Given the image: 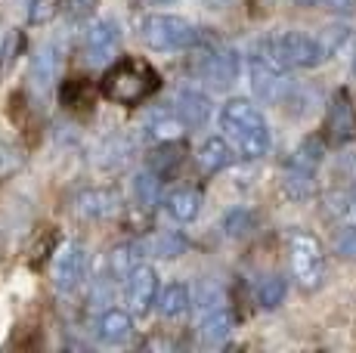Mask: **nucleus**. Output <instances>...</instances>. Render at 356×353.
<instances>
[{
    "label": "nucleus",
    "mask_w": 356,
    "mask_h": 353,
    "mask_svg": "<svg viewBox=\"0 0 356 353\" xmlns=\"http://www.w3.org/2000/svg\"><path fill=\"white\" fill-rule=\"evenodd\" d=\"M161 87V78L146 59L124 56L102 74V97L118 106H140Z\"/></svg>",
    "instance_id": "1"
},
{
    "label": "nucleus",
    "mask_w": 356,
    "mask_h": 353,
    "mask_svg": "<svg viewBox=\"0 0 356 353\" xmlns=\"http://www.w3.org/2000/svg\"><path fill=\"white\" fill-rule=\"evenodd\" d=\"M220 124L238 142L245 158H264L270 152V127L251 99H229L220 112Z\"/></svg>",
    "instance_id": "2"
},
{
    "label": "nucleus",
    "mask_w": 356,
    "mask_h": 353,
    "mask_svg": "<svg viewBox=\"0 0 356 353\" xmlns=\"http://www.w3.org/2000/svg\"><path fill=\"white\" fill-rule=\"evenodd\" d=\"M257 50L276 65H282V69H316L325 59L319 38H310L304 31H285L279 38L264 40Z\"/></svg>",
    "instance_id": "3"
},
{
    "label": "nucleus",
    "mask_w": 356,
    "mask_h": 353,
    "mask_svg": "<svg viewBox=\"0 0 356 353\" xmlns=\"http://www.w3.org/2000/svg\"><path fill=\"white\" fill-rule=\"evenodd\" d=\"M289 251H291V270L294 279L304 291H313L323 285L325 276V248L323 242L316 239L313 233H291L289 239Z\"/></svg>",
    "instance_id": "4"
},
{
    "label": "nucleus",
    "mask_w": 356,
    "mask_h": 353,
    "mask_svg": "<svg viewBox=\"0 0 356 353\" xmlns=\"http://www.w3.org/2000/svg\"><path fill=\"white\" fill-rule=\"evenodd\" d=\"M198 31L186 22L183 16H170V13H155L146 16L143 22V40H146L152 50H183V47L195 44Z\"/></svg>",
    "instance_id": "5"
},
{
    "label": "nucleus",
    "mask_w": 356,
    "mask_h": 353,
    "mask_svg": "<svg viewBox=\"0 0 356 353\" xmlns=\"http://www.w3.org/2000/svg\"><path fill=\"white\" fill-rule=\"evenodd\" d=\"M251 87L264 103H282L289 93V81H285V69L276 65L273 59H266L264 53L251 56Z\"/></svg>",
    "instance_id": "6"
},
{
    "label": "nucleus",
    "mask_w": 356,
    "mask_h": 353,
    "mask_svg": "<svg viewBox=\"0 0 356 353\" xmlns=\"http://www.w3.org/2000/svg\"><path fill=\"white\" fill-rule=\"evenodd\" d=\"M325 137L332 146H344L356 137V106L350 103V93L338 90L325 112Z\"/></svg>",
    "instance_id": "7"
},
{
    "label": "nucleus",
    "mask_w": 356,
    "mask_h": 353,
    "mask_svg": "<svg viewBox=\"0 0 356 353\" xmlns=\"http://www.w3.org/2000/svg\"><path fill=\"white\" fill-rule=\"evenodd\" d=\"M195 72L202 74L208 84L214 87H229L238 74V56L229 47H208L198 53V65Z\"/></svg>",
    "instance_id": "8"
},
{
    "label": "nucleus",
    "mask_w": 356,
    "mask_h": 353,
    "mask_svg": "<svg viewBox=\"0 0 356 353\" xmlns=\"http://www.w3.org/2000/svg\"><path fill=\"white\" fill-rule=\"evenodd\" d=\"M127 304L134 313H149V307L155 304V295H159V273H155V267H146V263H140V267H134L127 273Z\"/></svg>",
    "instance_id": "9"
},
{
    "label": "nucleus",
    "mask_w": 356,
    "mask_h": 353,
    "mask_svg": "<svg viewBox=\"0 0 356 353\" xmlns=\"http://www.w3.org/2000/svg\"><path fill=\"white\" fill-rule=\"evenodd\" d=\"M118 47H121V28L112 22V19H99V22H93L90 31H87V38H84L87 59H90L93 65L112 59L115 53H118Z\"/></svg>",
    "instance_id": "10"
},
{
    "label": "nucleus",
    "mask_w": 356,
    "mask_h": 353,
    "mask_svg": "<svg viewBox=\"0 0 356 353\" xmlns=\"http://www.w3.org/2000/svg\"><path fill=\"white\" fill-rule=\"evenodd\" d=\"M74 211L84 220H106L121 211V195L115 189H84L74 199Z\"/></svg>",
    "instance_id": "11"
},
{
    "label": "nucleus",
    "mask_w": 356,
    "mask_h": 353,
    "mask_svg": "<svg viewBox=\"0 0 356 353\" xmlns=\"http://www.w3.org/2000/svg\"><path fill=\"white\" fill-rule=\"evenodd\" d=\"M84 270H87V251L81 245H65L59 251L56 263H53V279H56V288H74L81 279H84Z\"/></svg>",
    "instance_id": "12"
},
{
    "label": "nucleus",
    "mask_w": 356,
    "mask_h": 353,
    "mask_svg": "<svg viewBox=\"0 0 356 353\" xmlns=\"http://www.w3.org/2000/svg\"><path fill=\"white\" fill-rule=\"evenodd\" d=\"M174 112L186 124V131H193V127H202L211 118V99L198 90H180L174 99Z\"/></svg>",
    "instance_id": "13"
},
{
    "label": "nucleus",
    "mask_w": 356,
    "mask_h": 353,
    "mask_svg": "<svg viewBox=\"0 0 356 353\" xmlns=\"http://www.w3.org/2000/svg\"><path fill=\"white\" fill-rule=\"evenodd\" d=\"M195 161H198V167H202V174H220L223 167H229L232 161H236V155H232L229 142L223 137H211L202 142Z\"/></svg>",
    "instance_id": "14"
},
{
    "label": "nucleus",
    "mask_w": 356,
    "mask_h": 353,
    "mask_svg": "<svg viewBox=\"0 0 356 353\" xmlns=\"http://www.w3.org/2000/svg\"><path fill=\"white\" fill-rule=\"evenodd\" d=\"M97 335L102 344H124L134 335V319L124 310H106L97 322Z\"/></svg>",
    "instance_id": "15"
},
{
    "label": "nucleus",
    "mask_w": 356,
    "mask_h": 353,
    "mask_svg": "<svg viewBox=\"0 0 356 353\" xmlns=\"http://www.w3.org/2000/svg\"><path fill=\"white\" fill-rule=\"evenodd\" d=\"M155 304H159V313L164 319H177L189 310L193 297H189V288L183 282H170V285H164V288H159Z\"/></svg>",
    "instance_id": "16"
},
{
    "label": "nucleus",
    "mask_w": 356,
    "mask_h": 353,
    "mask_svg": "<svg viewBox=\"0 0 356 353\" xmlns=\"http://www.w3.org/2000/svg\"><path fill=\"white\" fill-rule=\"evenodd\" d=\"M186 158V146L180 140H164L152 155H149V171L159 174V176H168L180 167V161Z\"/></svg>",
    "instance_id": "17"
},
{
    "label": "nucleus",
    "mask_w": 356,
    "mask_h": 353,
    "mask_svg": "<svg viewBox=\"0 0 356 353\" xmlns=\"http://www.w3.org/2000/svg\"><path fill=\"white\" fill-rule=\"evenodd\" d=\"M232 329H236V316L229 310H214L198 325V338H202V344H223L232 335Z\"/></svg>",
    "instance_id": "18"
},
{
    "label": "nucleus",
    "mask_w": 356,
    "mask_h": 353,
    "mask_svg": "<svg viewBox=\"0 0 356 353\" xmlns=\"http://www.w3.org/2000/svg\"><path fill=\"white\" fill-rule=\"evenodd\" d=\"M143 263V245L140 242H124V245H115L108 254V273L115 279H127V273L134 267Z\"/></svg>",
    "instance_id": "19"
},
{
    "label": "nucleus",
    "mask_w": 356,
    "mask_h": 353,
    "mask_svg": "<svg viewBox=\"0 0 356 353\" xmlns=\"http://www.w3.org/2000/svg\"><path fill=\"white\" fill-rule=\"evenodd\" d=\"M168 211L180 223L195 220L198 211H202V195H198L195 189H177V192L168 195Z\"/></svg>",
    "instance_id": "20"
},
{
    "label": "nucleus",
    "mask_w": 356,
    "mask_h": 353,
    "mask_svg": "<svg viewBox=\"0 0 356 353\" xmlns=\"http://www.w3.org/2000/svg\"><path fill=\"white\" fill-rule=\"evenodd\" d=\"M319 165H323V142L313 140V137H307V140L291 152V158H289V167H291V171L313 174V176H316V167H319Z\"/></svg>",
    "instance_id": "21"
},
{
    "label": "nucleus",
    "mask_w": 356,
    "mask_h": 353,
    "mask_svg": "<svg viewBox=\"0 0 356 353\" xmlns=\"http://www.w3.org/2000/svg\"><path fill=\"white\" fill-rule=\"evenodd\" d=\"M183 131H186V124L177 118L174 108H170V112H155L152 118H149V133H152L159 142H164V140H180Z\"/></svg>",
    "instance_id": "22"
},
{
    "label": "nucleus",
    "mask_w": 356,
    "mask_h": 353,
    "mask_svg": "<svg viewBox=\"0 0 356 353\" xmlns=\"http://www.w3.org/2000/svg\"><path fill=\"white\" fill-rule=\"evenodd\" d=\"M134 192H136V202H140L143 208H155L161 199V176L152 174V171H143L134 180Z\"/></svg>",
    "instance_id": "23"
},
{
    "label": "nucleus",
    "mask_w": 356,
    "mask_h": 353,
    "mask_svg": "<svg viewBox=\"0 0 356 353\" xmlns=\"http://www.w3.org/2000/svg\"><path fill=\"white\" fill-rule=\"evenodd\" d=\"M63 106L68 108H87L93 106V93H90V84L84 78H68L63 84Z\"/></svg>",
    "instance_id": "24"
},
{
    "label": "nucleus",
    "mask_w": 356,
    "mask_h": 353,
    "mask_svg": "<svg viewBox=\"0 0 356 353\" xmlns=\"http://www.w3.org/2000/svg\"><path fill=\"white\" fill-rule=\"evenodd\" d=\"M282 189H285V195L294 199V202L310 199V195H313V174H300V171H291V167H285Z\"/></svg>",
    "instance_id": "25"
},
{
    "label": "nucleus",
    "mask_w": 356,
    "mask_h": 353,
    "mask_svg": "<svg viewBox=\"0 0 356 353\" xmlns=\"http://www.w3.org/2000/svg\"><path fill=\"white\" fill-rule=\"evenodd\" d=\"M59 69V56H56V47H44V50L34 56V81L40 87H47L53 78H56Z\"/></svg>",
    "instance_id": "26"
},
{
    "label": "nucleus",
    "mask_w": 356,
    "mask_h": 353,
    "mask_svg": "<svg viewBox=\"0 0 356 353\" xmlns=\"http://www.w3.org/2000/svg\"><path fill=\"white\" fill-rule=\"evenodd\" d=\"M285 291H289V285H285L282 276H270V279H264V285L257 288V304L264 310L279 307V304L285 301Z\"/></svg>",
    "instance_id": "27"
},
{
    "label": "nucleus",
    "mask_w": 356,
    "mask_h": 353,
    "mask_svg": "<svg viewBox=\"0 0 356 353\" xmlns=\"http://www.w3.org/2000/svg\"><path fill=\"white\" fill-rule=\"evenodd\" d=\"M63 10V0H31L29 3V22L31 25H47L59 16Z\"/></svg>",
    "instance_id": "28"
},
{
    "label": "nucleus",
    "mask_w": 356,
    "mask_h": 353,
    "mask_svg": "<svg viewBox=\"0 0 356 353\" xmlns=\"http://www.w3.org/2000/svg\"><path fill=\"white\" fill-rule=\"evenodd\" d=\"M347 38H350V31L344 25H328V28H323V35H319V47H323L325 56H334V50H341L347 44Z\"/></svg>",
    "instance_id": "29"
},
{
    "label": "nucleus",
    "mask_w": 356,
    "mask_h": 353,
    "mask_svg": "<svg viewBox=\"0 0 356 353\" xmlns=\"http://www.w3.org/2000/svg\"><path fill=\"white\" fill-rule=\"evenodd\" d=\"M186 251V239L180 233H161L155 236V254L159 257H180Z\"/></svg>",
    "instance_id": "30"
},
{
    "label": "nucleus",
    "mask_w": 356,
    "mask_h": 353,
    "mask_svg": "<svg viewBox=\"0 0 356 353\" xmlns=\"http://www.w3.org/2000/svg\"><path fill=\"white\" fill-rule=\"evenodd\" d=\"M251 229V214L245 211V208H238V211H229L227 217V233L236 239V236H245Z\"/></svg>",
    "instance_id": "31"
},
{
    "label": "nucleus",
    "mask_w": 356,
    "mask_h": 353,
    "mask_svg": "<svg viewBox=\"0 0 356 353\" xmlns=\"http://www.w3.org/2000/svg\"><path fill=\"white\" fill-rule=\"evenodd\" d=\"M19 47H22V35L13 31V35L3 40V47H0V74H3V69H10V63H13V56L19 53Z\"/></svg>",
    "instance_id": "32"
},
{
    "label": "nucleus",
    "mask_w": 356,
    "mask_h": 353,
    "mask_svg": "<svg viewBox=\"0 0 356 353\" xmlns=\"http://www.w3.org/2000/svg\"><path fill=\"white\" fill-rule=\"evenodd\" d=\"M338 251H341V257H347V261H356V227L347 229V233L338 239Z\"/></svg>",
    "instance_id": "33"
},
{
    "label": "nucleus",
    "mask_w": 356,
    "mask_h": 353,
    "mask_svg": "<svg viewBox=\"0 0 356 353\" xmlns=\"http://www.w3.org/2000/svg\"><path fill=\"white\" fill-rule=\"evenodd\" d=\"M323 6H328L334 16H350V13H356V0H323Z\"/></svg>",
    "instance_id": "34"
},
{
    "label": "nucleus",
    "mask_w": 356,
    "mask_h": 353,
    "mask_svg": "<svg viewBox=\"0 0 356 353\" xmlns=\"http://www.w3.org/2000/svg\"><path fill=\"white\" fill-rule=\"evenodd\" d=\"M99 0H68V6H72V16H87V13L97 6Z\"/></svg>",
    "instance_id": "35"
},
{
    "label": "nucleus",
    "mask_w": 356,
    "mask_h": 353,
    "mask_svg": "<svg viewBox=\"0 0 356 353\" xmlns=\"http://www.w3.org/2000/svg\"><path fill=\"white\" fill-rule=\"evenodd\" d=\"M323 0H298V6H319Z\"/></svg>",
    "instance_id": "36"
},
{
    "label": "nucleus",
    "mask_w": 356,
    "mask_h": 353,
    "mask_svg": "<svg viewBox=\"0 0 356 353\" xmlns=\"http://www.w3.org/2000/svg\"><path fill=\"white\" fill-rule=\"evenodd\" d=\"M149 3H170V0H149Z\"/></svg>",
    "instance_id": "37"
},
{
    "label": "nucleus",
    "mask_w": 356,
    "mask_h": 353,
    "mask_svg": "<svg viewBox=\"0 0 356 353\" xmlns=\"http://www.w3.org/2000/svg\"><path fill=\"white\" fill-rule=\"evenodd\" d=\"M353 72H356V56H353Z\"/></svg>",
    "instance_id": "38"
}]
</instances>
